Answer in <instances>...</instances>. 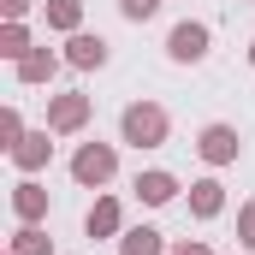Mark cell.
<instances>
[{
    "mask_svg": "<svg viewBox=\"0 0 255 255\" xmlns=\"http://www.w3.org/2000/svg\"><path fill=\"white\" fill-rule=\"evenodd\" d=\"M238 238H244V250H255V202L238 214Z\"/></svg>",
    "mask_w": 255,
    "mask_h": 255,
    "instance_id": "18",
    "label": "cell"
},
{
    "mask_svg": "<svg viewBox=\"0 0 255 255\" xmlns=\"http://www.w3.org/2000/svg\"><path fill=\"white\" fill-rule=\"evenodd\" d=\"M54 54H48V48H42V54H24V60H18V77H24V83H48V77H54Z\"/></svg>",
    "mask_w": 255,
    "mask_h": 255,
    "instance_id": "13",
    "label": "cell"
},
{
    "mask_svg": "<svg viewBox=\"0 0 255 255\" xmlns=\"http://www.w3.org/2000/svg\"><path fill=\"white\" fill-rule=\"evenodd\" d=\"M12 208H18V220H42L48 214V190L42 184H18L12 190Z\"/></svg>",
    "mask_w": 255,
    "mask_h": 255,
    "instance_id": "10",
    "label": "cell"
},
{
    "mask_svg": "<svg viewBox=\"0 0 255 255\" xmlns=\"http://www.w3.org/2000/svg\"><path fill=\"white\" fill-rule=\"evenodd\" d=\"M83 119H89V101H83V95H60V101L48 107V125L54 130H77Z\"/></svg>",
    "mask_w": 255,
    "mask_h": 255,
    "instance_id": "6",
    "label": "cell"
},
{
    "mask_svg": "<svg viewBox=\"0 0 255 255\" xmlns=\"http://www.w3.org/2000/svg\"><path fill=\"white\" fill-rule=\"evenodd\" d=\"M125 142L130 148H160L166 142V113L154 107V101H136V107H125Z\"/></svg>",
    "mask_w": 255,
    "mask_h": 255,
    "instance_id": "1",
    "label": "cell"
},
{
    "mask_svg": "<svg viewBox=\"0 0 255 255\" xmlns=\"http://www.w3.org/2000/svg\"><path fill=\"white\" fill-rule=\"evenodd\" d=\"M0 136H6V142H24V125H18V113H12V107L0 113Z\"/></svg>",
    "mask_w": 255,
    "mask_h": 255,
    "instance_id": "19",
    "label": "cell"
},
{
    "mask_svg": "<svg viewBox=\"0 0 255 255\" xmlns=\"http://www.w3.org/2000/svg\"><path fill=\"white\" fill-rule=\"evenodd\" d=\"M172 255H208V244H178Z\"/></svg>",
    "mask_w": 255,
    "mask_h": 255,
    "instance_id": "21",
    "label": "cell"
},
{
    "mask_svg": "<svg viewBox=\"0 0 255 255\" xmlns=\"http://www.w3.org/2000/svg\"><path fill=\"white\" fill-rule=\"evenodd\" d=\"M48 148H54V142H48V130H36V136H24V142H12V160H18L24 172H36V166L48 160Z\"/></svg>",
    "mask_w": 255,
    "mask_h": 255,
    "instance_id": "8",
    "label": "cell"
},
{
    "mask_svg": "<svg viewBox=\"0 0 255 255\" xmlns=\"http://www.w3.org/2000/svg\"><path fill=\"white\" fill-rule=\"evenodd\" d=\"M0 54H6V60H24V54H30V36H24V24H6V36H0Z\"/></svg>",
    "mask_w": 255,
    "mask_h": 255,
    "instance_id": "15",
    "label": "cell"
},
{
    "mask_svg": "<svg viewBox=\"0 0 255 255\" xmlns=\"http://www.w3.org/2000/svg\"><path fill=\"white\" fill-rule=\"evenodd\" d=\"M77 18H83V0H48V24L54 30H77Z\"/></svg>",
    "mask_w": 255,
    "mask_h": 255,
    "instance_id": "14",
    "label": "cell"
},
{
    "mask_svg": "<svg viewBox=\"0 0 255 255\" xmlns=\"http://www.w3.org/2000/svg\"><path fill=\"white\" fill-rule=\"evenodd\" d=\"M83 226H89V238H113V232H119V202H113V196H101V202L89 208V220H83Z\"/></svg>",
    "mask_w": 255,
    "mask_h": 255,
    "instance_id": "9",
    "label": "cell"
},
{
    "mask_svg": "<svg viewBox=\"0 0 255 255\" xmlns=\"http://www.w3.org/2000/svg\"><path fill=\"white\" fill-rule=\"evenodd\" d=\"M190 208L202 214V220H214V214L226 208V196H220V184H214V178H202V184H190Z\"/></svg>",
    "mask_w": 255,
    "mask_h": 255,
    "instance_id": "11",
    "label": "cell"
},
{
    "mask_svg": "<svg viewBox=\"0 0 255 255\" xmlns=\"http://www.w3.org/2000/svg\"><path fill=\"white\" fill-rule=\"evenodd\" d=\"M24 6H30V0H6V18L18 24V18H24Z\"/></svg>",
    "mask_w": 255,
    "mask_h": 255,
    "instance_id": "20",
    "label": "cell"
},
{
    "mask_svg": "<svg viewBox=\"0 0 255 255\" xmlns=\"http://www.w3.org/2000/svg\"><path fill=\"white\" fill-rule=\"evenodd\" d=\"M12 255H48V238H42L36 226H24V232L12 238Z\"/></svg>",
    "mask_w": 255,
    "mask_h": 255,
    "instance_id": "16",
    "label": "cell"
},
{
    "mask_svg": "<svg viewBox=\"0 0 255 255\" xmlns=\"http://www.w3.org/2000/svg\"><path fill=\"white\" fill-rule=\"evenodd\" d=\"M113 166H119V154H113L107 142H83L77 160H71V178H77V184H107Z\"/></svg>",
    "mask_w": 255,
    "mask_h": 255,
    "instance_id": "2",
    "label": "cell"
},
{
    "mask_svg": "<svg viewBox=\"0 0 255 255\" xmlns=\"http://www.w3.org/2000/svg\"><path fill=\"white\" fill-rule=\"evenodd\" d=\"M119 12H125V18H154L160 0H119Z\"/></svg>",
    "mask_w": 255,
    "mask_h": 255,
    "instance_id": "17",
    "label": "cell"
},
{
    "mask_svg": "<svg viewBox=\"0 0 255 255\" xmlns=\"http://www.w3.org/2000/svg\"><path fill=\"white\" fill-rule=\"evenodd\" d=\"M166 54H172L178 65H196L202 54H208V24H178L172 42H166Z\"/></svg>",
    "mask_w": 255,
    "mask_h": 255,
    "instance_id": "3",
    "label": "cell"
},
{
    "mask_svg": "<svg viewBox=\"0 0 255 255\" xmlns=\"http://www.w3.org/2000/svg\"><path fill=\"white\" fill-rule=\"evenodd\" d=\"M65 60L77 65V71H89V65H107V42L101 36H71V54Z\"/></svg>",
    "mask_w": 255,
    "mask_h": 255,
    "instance_id": "7",
    "label": "cell"
},
{
    "mask_svg": "<svg viewBox=\"0 0 255 255\" xmlns=\"http://www.w3.org/2000/svg\"><path fill=\"white\" fill-rule=\"evenodd\" d=\"M119 250H125V255H166L154 226H136V232H125V238H119Z\"/></svg>",
    "mask_w": 255,
    "mask_h": 255,
    "instance_id": "12",
    "label": "cell"
},
{
    "mask_svg": "<svg viewBox=\"0 0 255 255\" xmlns=\"http://www.w3.org/2000/svg\"><path fill=\"white\" fill-rule=\"evenodd\" d=\"M250 65H255V42H250Z\"/></svg>",
    "mask_w": 255,
    "mask_h": 255,
    "instance_id": "22",
    "label": "cell"
},
{
    "mask_svg": "<svg viewBox=\"0 0 255 255\" xmlns=\"http://www.w3.org/2000/svg\"><path fill=\"white\" fill-rule=\"evenodd\" d=\"M196 148H202V160H214V166H226V160H238V130H232V125H208Z\"/></svg>",
    "mask_w": 255,
    "mask_h": 255,
    "instance_id": "4",
    "label": "cell"
},
{
    "mask_svg": "<svg viewBox=\"0 0 255 255\" xmlns=\"http://www.w3.org/2000/svg\"><path fill=\"white\" fill-rule=\"evenodd\" d=\"M130 190L142 196L148 208H160V202H172V196H178V178H172V172H136V184H130Z\"/></svg>",
    "mask_w": 255,
    "mask_h": 255,
    "instance_id": "5",
    "label": "cell"
}]
</instances>
